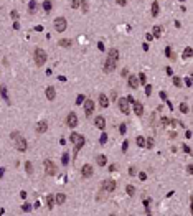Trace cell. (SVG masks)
Here are the masks:
<instances>
[{
    "instance_id": "1",
    "label": "cell",
    "mask_w": 193,
    "mask_h": 216,
    "mask_svg": "<svg viewBox=\"0 0 193 216\" xmlns=\"http://www.w3.org/2000/svg\"><path fill=\"white\" fill-rule=\"evenodd\" d=\"M12 139L15 140V147L18 152H25L27 150V140L22 137L18 132H12Z\"/></svg>"
},
{
    "instance_id": "2",
    "label": "cell",
    "mask_w": 193,
    "mask_h": 216,
    "mask_svg": "<svg viewBox=\"0 0 193 216\" xmlns=\"http://www.w3.org/2000/svg\"><path fill=\"white\" fill-rule=\"evenodd\" d=\"M45 61H46V53H45V50L36 48V50H35V63H36V66H43Z\"/></svg>"
},
{
    "instance_id": "3",
    "label": "cell",
    "mask_w": 193,
    "mask_h": 216,
    "mask_svg": "<svg viewBox=\"0 0 193 216\" xmlns=\"http://www.w3.org/2000/svg\"><path fill=\"white\" fill-rule=\"evenodd\" d=\"M71 142H73L78 149H81L83 145H84V137L81 135V134H76V132H73L71 134Z\"/></svg>"
},
{
    "instance_id": "4",
    "label": "cell",
    "mask_w": 193,
    "mask_h": 216,
    "mask_svg": "<svg viewBox=\"0 0 193 216\" xmlns=\"http://www.w3.org/2000/svg\"><path fill=\"white\" fill-rule=\"evenodd\" d=\"M45 172H46V175H56L58 168L51 160H45Z\"/></svg>"
},
{
    "instance_id": "5",
    "label": "cell",
    "mask_w": 193,
    "mask_h": 216,
    "mask_svg": "<svg viewBox=\"0 0 193 216\" xmlns=\"http://www.w3.org/2000/svg\"><path fill=\"white\" fill-rule=\"evenodd\" d=\"M66 26H68V23L63 17H58V18L54 20V28H56V32H65Z\"/></svg>"
},
{
    "instance_id": "6",
    "label": "cell",
    "mask_w": 193,
    "mask_h": 216,
    "mask_svg": "<svg viewBox=\"0 0 193 216\" xmlns=\"http://www.w3.org/2000/svg\"><path fill=\"white\" fill-rule=\"evenodd\" d=\"M102 190L109 191V193L114 191L116 190V182H114V180H104V182H102Z\"/></svg>"
},
{
    "instance_id": "7",
    "label": "cell",
    "mask_w": 193,
    "mask_h": 216,
    "mask_svg": "<svg viewBox=\"0 0 193 216\" xmlns=\"http://www.w3.org/2000/svg\"><path fill=\"white\" fill-rule=\"evenodd\" d=\"M94 111V102L91 99H84V112H86V116L89 117Z\"/></svg>"
},
{
    "instance_id": "8",
    "label": "cell",
    "mask_w": 193,
    "mask_h": 216,
    "mask_svg": "<svg viewBox=\"0 0 193 216\" xmlns=\"http://www.w3.org/2000/svg\"><path fill=\"white\" fill-rule=\"evenodd\" d=\"M66 124L69 125V127H76V125H78V116H76L74 112H69V114H68Z\"/></svg>"
},
{
    "instance_id": "9",
    "label": "cell",
    "mask_w": 193,
    "mask_h": 216,
    "mask_svg": "<svg viewBox=\"0 0 193 216\" xmlns=\"http://www.w3.org/2000/svg\"><path fill=\"white\" fill-rule=\"evenodd\" d=\"M116 63H117V61H116V59H112V58H109V56H107V59H106V63H104V71H112V69H116Z\"/></svg>"
},
{
    "instance_id": "10",
    "label": "cell",
    "mask_w": 193,
    "mask_h": 216,
    "mask_svg": "<svg viewBox=\"0 0 193 216\" xmlns=\"http://www.w3.org/2000/svg\"><path fill=\"white\" fill-rule=\"evenodd\" d=\"M81 172H83V177H93V167H91V165L89 164H86V165H83V168H81Z\"/></svg>"
},
{
    "instance_id": "11",
    "label": "cell",
    "mask_w": 193,
    "mask_h": 216,
    "mask_svg": "<svg viewBox=\"0 0 193 216\" xmlns=\"http://www.w3.org/2000/svg\"><path fill=\"white\" fill-rule=\"evenodd\" d=\"M119 107H120V111L124 112V114H129V101H127L126 98L119 99Z\"/></svg>"
},
{
    "instance_id": "12",
    "label": "cell",
    "mask_w": 193,
    "mask_h": 216,
    "mask_svg": "<svg viewBox=\"0 0 193 216\" xmlns=\"http://www.w3.org/2000/svg\"><path fill=\"white\" fill-rule=\"evenodd\" d=\"M94 122H96V127H99L101 131H104V127H106V120L102 116H98V117L94 119Z\"/></svg>"
},
{
    "instance_id": "13",
    "label": "cell",
    "mask_w": 193,
    "mask_h": 216,
    "mask_svg": "<svg viewBox=\"0 0 193 216\" xmlns=\"http://www.w3.org/2000/svg\"><path fill=\"white\" fill-rule=\"evenodd\" d=\"M46 129H48L46 120H40V122L36 124V132H40V134H43V132H46Z\"/></svg>"
},
{
    "instance_id": "14",
    "label": "cell",
    "mask_w": 193,
    "mask_h": 216,
    "mask_svg": "<svg viewBox=\"0 0 193 216\" xmlns=\"http://www.w3.org/2000/svg\"><path fill=\"white\" fill-rule=\"evenodd\" d=\"M134 111H135V114L137 116H142V112H144V107H142V102H139V101H134Z\"/></svg>"
},
{
    "instance_id": "15",
    "label": "cell",
    "mask_w": 193,
    "mask_h": 216,
    "mask_svg": "<svg viewBox=\"0 0 193 216\" xmlns=\"http://www.w3.org/2000/svg\"><path fill=\"white\" fill-rule=\"evenodd\" d=\"M129 86L135 89V87H139V78L137 76H129Z\"/></svg>"
},
{
    "instance_id": "16",
    "label": "cell",
    "mask_w": 193,
    "mask_h": 216,
    "mask_svg": "<svg viewBox=\"0 0 193 216\" xmlns=\"http://www.w3.org/2000/svg\"><path fill=\"white\" fill-rule=\"evenodd\" d=\"M54 96H56V92H54V87L53 86H50V87H46V98L50 99V101H53Z\"/></svg>"
},
{
    "instance_id": "17",
    "label": "cell",
    "mask_w": 193,
    "mask_h": 216,
    "mask_svg": "<svg viewBox=\"0 0 193 216\" xmlns=\"http://www.w3.org/2000/svg\"><path fill=\"white\" fill-rule=\"evenodd\" d=\"M28 10H30V13H36V10H38V3H36V0H30Z\"/></svg>"
},
{
    "instance_id": "18",
    "label": "cell",
    "mask_w": 193,
    "mask_h": 216,
    "mask_svg": "<svg viewBox=\"0 0 193 216\" xmlns=\"http://www.w3.org/2000/svg\"><path fill=\"white\" fill-rule=\"evenodd\" d=\"M96 162H98V165H101V167H104V165L107 164V157H106V155H98V158H96Z\"/></svg>"
},
{
    "instance_id": "19",
    "label": "cell",
    "mask_w": 193,
    "mask_h": 216,
    "mask_svg": "<svg viewBox=\"0 0 193 216\" xmlns=\"http://www.w3.org/2000/svg\"><path fill=\"white\" fill-rule=\"evenodd\" d=\"M99 104L102 106V107H107V106H109V99H107V96L101 94L99 96Z\"/></svg>"
},
{
    "instance_id": "20",
    "label": "cell",
    "mask_w": 193,
    "mask_h": 216,
    "mask_svg": "<svg viewBox=\"0 0 193 216\" xmlns=\"http://www.w3.org/2000/svg\"><path fill=\"white\" fill-rule=\"evenodd\" d=\"M54 201H56V203H58V205H63V203H65V201H66V196H65L63 193H58V195L54 196Z\"/></svg>"
},
{
    "instance_id": "21",
    "label": "cell",
    "mask_w": 193,
    "mask_h": 216,
    "mask_svg": "<svg viewBox=\"0 0 193 216\" xmlns=\"http://www.w3.org/2000/svg\"><path fill=\"white\" fill-rule=\"evenodd\" d=\"M53 205H54V196H53V195H48V196H46V206H48V210H51V208H53Z\"/></svg>"
},
{
    "instance_id": "22",
    "label": "cell",
    "mask_w": 193,
    "mask_h": 216,
    "mask_svg": "<svg viewBox=\"0 0 193 216\" xmlns=\"http://www.w3.org/2000/svg\"><path fill=\"white\" fill-rule=\"evenodd\" d=\"M152 36H155V38H160V36H162V26H153Z\"/></svg>"
},
{
    "instance_id": "23",
    "label": "cell",
    "mask_w": 193,
    "mask_h": 216,
    "mask_svg": "<svg viewBox=\"0 0 193 216\" xmlns=\"http://www.w3.org/2000/svg\"><path fill=\"white\" fill-rule=\"evenodd\" d=\"M159 10H160V7H159V2L155 0V2H153V3H152V15H153V17H157V15H159Z\"/></svg>"
},
{
    "instance_id": "24",
    "label": "cell",
    "mask_w": 193,
    "mask_h": 216,
    "mask_svg": "<svg viewBox=\"0 0 193 216\" xmlns=\"http://www.w3.org/2000/svg\"><path fill=\"white\" fill-rule=\"evenodd\" d=\"M109 58H112V59H116V61H117V59H119V51H117V50H109Z\"/></svg>"
},
{
    "instance_id": "25",
    "label": "cell",
    "mask_w": 193,
    "mask_h": 216,
    "mask_svg": "<svg viewBox=\"0 0 193 216\" xmlns=\"http://www.w3.org/2000/svg\"><path fill=\"white\" fill-rule=\"evenodd\" d=\"M60 46H65V48H68V46H71V40L69 38H65V40H60V43H58Z\"/></svg>"
},
{
    "instance_id": "26",
    "label": "cell",
    "mask_w": 193,
    "mask_h": 216,
    "mask_svg": "<svg viewBox=\"0 0 193 216\" xmlns=\"http://www.w3.org/2000/svg\"><path fill=\"white\" fill-rule=\"evenodd\" d=\"M135 142H137V145H139V147H145V139L142 137V135H139V137L135 139Z\"/></svg>"
},
{
    "instance_id": "27",
    "label": "cell",
    "mask_w": 193,
    "mask_h": 216,
    "mask_svg": "<svg viewBox=\"0 0 193 216\" xmlns=\"http://www.w3.org/2000/svg\"><path fill=\"white\" fill-rule=\"evenodd\" d=\"M81 5H83V13L89 12V5H87V0H81Z\"/></svg>"
},
{
    "instance_id": "28",
    "label": "cell",
    "mask_w": 193,
    "mask_h": 216,
    "mask_svg": "<svg viewBox=\"0 0 193 216\" xmlns=\"http://www.w3.org/2000/svg\"><path fill=\"white\" fill-rule=\"evenodd\" d=\"M126 191H127V195H129V196H132L134 193H135V188H134L132 185H127V188H126Z\"/></svg>"
},
{
    "instance_id": "29",
    "label": "cell",
    "mask_w": 193,
    "mask_h": 216,
    "mask_svg": "<svg viewBox=\"0 0 193 216\" xmlns=\"http://www.w3.org/2000/svg\"><path fill=\"white\" fill-rule=\"evenodd\" d=\"M25 168H27V173H28V175H32V173H33V165L30 164V162H27V164H25Z\"/></svg>"
},
{
    "instance_id": "30",
    "label": "cell",
    "mask_w": 193,
    "mask_h": 216,
    "mask_svg": "<svg viewBox=\"0 0 193 216\" xmlns=\"http://www.w3.org/2000/svg\"><path fill=\"white\" fill-rule=\"evenodd\" d=\"M43 8H45V12H50V10H51V3H50V0H45V2H43Z\"/></svg>"
},
{
    "instance_id": "31",
    "label": "cell",
    "mask_w": 193,
    "mask_h": 216,
    "mask_svg": "<svg viewBox=\"0 0 193 216\" xmlns=\"http://www.w3.org/2000/svg\"><path fill=\"white\" fill-rule=\"evenodd\" d=\"M192 55H193V53H192V48H190V46H188V48H185V51H183V56H185V58H190Z\"/></svg>"
},
{
    "instance_id": "32",
    "label": "cell",
    "mask_w": 193,
    "mask_h": 216,
    "mask_svg": "<svg viewBox=\"0 0 193 216\" xmlns=\"http://www.w3.org/2000/svg\"><path fill=\"white\" fill-rule=\"evenodd\" d=\"M137 78H139V83H142V84H145L147 83V79H145V74H144V73H140L139 76H137Z\"/></svg>"
},
{
    "instance_id": "33",
    "label": "cell",
    "mask_w": 193,
    "mask_h": 216,
    "mask_svg": "<svg viewBox=\"0 0 193 216\" xmlns=\"http://www.w3.org/2000/svg\"><path fill=\"white\" fill-rule=\"evenodd\" d=\"M145 147H149V149H152V147H153V139L152 137L145 140Z\"/></svg>"
},
{
    "instance_id": "34",
    "label": "cell",
    "mask_w": 193,
    "mask_h": 216,
    "mask_svg": "<svg viewBox=\"0 0 193 216\" xmlns=\"http://www.w3.org/2000/svg\"><path fill=\"white\" fill-rule=\"evenodd\" d=\"M61 160H63V165H68V162H69V155H68V153H63V158H61Z\"/></svg>"
},
{
    "instance_id": "35",
    "label": "cell",
    "mask_w": 193,
    "mask_h": 216,
    "mask_svg": "<svg viewBox=\"0 0 193 216\" xmlns=\"http://www.w3.org/2000/svg\"><path fill=\"white\" fill-rule=\"evenodd\" d=\"M99 142H101V144H102V145H104V144H106V142H107V135H106V134H102V135H101V137H99Z\"/></svg>"
},
{
    "instance_id": "36",
    "label": "cell",
    "mask_w": 193,
    "mask_h": 216,
    "mask_svg": "<svg viewBox=\"0 0 193 216\" xmlns=\"http://www.w3.org/2000/svg\"><path fill=\"white\" fill-rule=\"evenodd\" d=\"M173 84L177 86V87H180V86H182V81H180V78H177V76H175V78H173Z\"/></svg>"
},
{
    "instance_id": "37",
    "label": "cell",
    "mask_w": 193,
    "mask_h": 216,
    "mask_svg": "<svg viewBox=\"0 0 193 216\" xmlns=\"http://www.w3.org/2000/svg\"><path fill=\"white\" fill-rule=\"evenodd\" d=\"M165 55H167V56H170V58H173V55H172V48H170V46H167V48H165Z\"/></svg>"
},
{
    "instance_id": "38",
    "label": "cell",
    "mask_w": 193,
    "mask_h": 216,
    "mask_svg": "<svg viewBox=\"0 0 193 216\" xmlns=\"http://www.w3.org/2000/svg\"><path fill=\"white\" fill-rule=\"evenodd\" d=\"M79 3H81V0H73V2H71V7H73V8H78Z\"/></svg>"
},
{
    "instance_id": "39",
    "label": "cell",
    "mask_w": 193,
    "mask_h": 216,
    "mask_svg": "<svg viewBox=\"0 0 193 216\" xmlns=\"http://www.w3.org/2000/svg\"><path fill=\"white\" fill-rule=\"evenodd\" d=\"M180 111H182V112H188V106L182 102V104H180Z\"/></svg>"
},
{
    "instance_id": "40",
    "label": "cell",
    "mask_w": 193,
    "mask_h": 216,
    "mask_svg": "<svg viewBox=\"0 0 193 216\" xmlns=\"http://www.w3.org/2000/svg\"><path fill=\"white\" fill-rule=\"evenodd\" d=\"M119 131H120V134H126V131H127L126 124H120V125H119Z\"/></svg>"
},
{
    "instance_id": "41",
    "label": "cell",
    "mask_w": 193,
    "mask_h": 216,
    "mask_svg": "<svg viewBox=\"0 0 193 216\" xmlns=\"http://www.w3.org/2000/svg\"><path fill=\"white\" fill-rule=\"evenodd\" d=\"M145 94H147V96H150V94H152V86H145Z\"/></svg>"
},
{
    "instance_id": "42",
    "label": "cell",
    "mask_w": 193,
    "mask_h": 216,
    "mask_svg": "<svg viewBox=\"0 0 193 216\" xmlns=\"http://www.w3.org/2000/svg\"><path fill=\"white\" fill-rule=\"evenodd\" d=\"M84 102V96H78V99H76V104H83Z\"/></svg>"
},
{
    "instance_id": "43",
    "label": "cell",
    "mask_w": 193,
    "mask_h": 216,
    "mask_svg": "<svg viewBox=\"0 0 193 216\" xmlns=\"http://www.w3.org/2000/svg\"><path fill=\"white\" fill-rule=\"evenodd\" d=\"M12 18H13V20L18 18V12H17V10H13V12H12Z\"/></svg>"
},
{
    "instance_id": "44",
    "label": "cell",
    "mask_w": 193,
    "mask_h": 216,
    "mask_svg": "<svg viewBox=\"0 0 193 216\" xmlns=\"http://www.w3.org/2000/svg\"><path fill=\"white\" fill-rule=\"evenodd\" d=\"M127 145H129V140H126V142L122 144V152H126V150H127Z\"/></svg>"
},
{
    "instance_id": "45",
    "label": "cell",
    "mask_w": 193,
    "mask_h": 216,
    "mask_svg": "<svg viewBox=\"0 0 193 216\" xmlns=\"http://www.w3.org/2000/svg\"><path fill=\"white\" fill-rule=\"evenodd\" d=\"M30 208H32V206H30L28 203H25V205H23V211H30Z\"/></svg>"
},
{
    "instance_id": "46",
    "label": "cell",
    "mask_w": 193,
    "mask_h": 216,
    "mask_svg": "<svg viewBox=\"0 0 193 216\" xmlns=\"http://www.w3.org/2000/svg\"><path fill=\"white\" fill-rule=\"evenodd\" d=\"M186 86L192 87V78H186Z\"/></svg>"
},
{
    "instance_id": "47",
    "label": "cell",
    "mask_w": 193,
    "mask_h": 216,
    "mask_svg": "<svg viewBox=\"0 0 193 216\" xmlns=\"http://www.w3.org/2000/svg\"><path fill=\"white\" fill-rule=\"evenodd\" d=\"M145 38L149 40V41H150V40H153V36H152V33H147L145 35Z\"/></svg>"
},
{
    "instance_id": "48",
    "label": "cell",
    "mask_w": 193,
    "mask_h": 216,
    "mask_svg": "<svg viewBox=\"0 0 193 216\" xmlns=\"http://www.w3.org/2000/svg\"><path fill=\"white\" fill-rule=\"evenodd\" d=\"M186 172H188L190 175H192V173H193V167H192V165H188V168H186Z\"/></svg>"
},
{
    "instance_id": "49",
    "label": "cell",
    "mask_w": 193,
    "mask_h": 216,
    "mask_svg": "<svg viewBox=\"0 0 193 216\" xmlns=\"http://www.w3.org/2000/svg\"><path fill=\"white\" fill-rule=\"evenodd\" d=\"M139 178H140V180H142V182H144V180H145V178H147V175H145V173H140V175H139Z\"/></svg>"
},
{
    "instance_id": "50",
    "label": "cell",
    "mask_w": 193,
    "mask_h": 216,
    "mask_svg": "<svg viewBox=\"0 0 193 216\" xmlns=\"http://www.w3.org/2000/svg\"><path fill=\"white\" fill-rule=\"evenodd\" d=\"M160 98H162V99H167V94H165V91H160Z\"/></svg>"
},
{
    "instance_id": "51",
    "label": "cell",
    "mask_w": 193,
    "mask_h": 216,
    "mask_svg": "<svg viewBox=\"0 0 193 216\" xmlns=\"http://www.w3.org/2000/svg\"><path fill=\"white\" fill-rule=\"evenodd\" d=\"M13 28H15V30H18V28H20V25H18V22H15V23H13Z\"/></svg>"
},
{
    "instance_id": "52",
    "label": "cell",
    "mask_w": 193,
    "mask_h": 216,
    "mask_svg": "<svg viewBox=\"0 0 193 216\" xmlns=\"http://www.w3.org/2000/svg\"><path fill=\"white\" fill-rule=\"evenodd\" d=\"M111 98H112V99H114V101H116V98H117V92L114 91V92H112V94H111Z\"/></svg>"
},
{
    "instance_id": "53",
    "label": "cell",
    "mask_w": 193,
    "mask_h": 216,
    "mask_svg": "<svg viewBox=\"0 0 193 216\" xmlns=\"http://www.w3.org/2000/svg\"><path fill=\"white\" fill-rule=\"evenodd\" d=\"M183 150H185L186 153H190V147H188V145H185V147H183Z\"/></svg>"
},
{
    "instance_id": "54",
    "label": "cell",
    "mask_w": 193,
    "mask_h": 216,
    "mask_svg": "<svg viewBox=\"0 0 193 216\" xmlns=\"http://www.w3.org/2000/svg\"><path fill=\"white\" fill-rule=\"evenodd\" d=\"M98 48H99V50H104V45H102V43L99 41V43H98Z\"/></svg>"
},
{
    "instance_id": "55",
    "label": "cell",
    "mask_w": 193,
    "mask_h": 216,
    "mask_svg": "<svg viewBox=\"0 0 193 216\" xmlns=\"http://www.w3.org/2000/svg\"><path fill=\"white\" fill-rule=\"evenodd\" d=\"M129 173H130V175H135V168H134V167H132V168L129 170Z\"/></svg>"
},
{
    "instance_id": "56",
    "label": "cell",
    "mask_w": 193,
    "mask_h": 216,
    "mask_svg": "<svg viewBox=\"0 0 193 216\" xmlns=\"http://www.w3.org/2000/svg\"><path fill=\"white\" fill-rule=\"evenodd\" d=\"M117 3L119 5H126V0H117Z\"/></svg>"
},
{
    "instance_id": "57",
    "label": "cell",
    "mask_w": 193,
    "mask_h": 216,
    "mask_svg": "<svg viewBox=\"0 0 193 216\" xmlns=\"http://www.w3.org/2000/svg\"><path fill=\"white\" fill-rule=\"evenodd\" d=\"M3 172H5V168H0V177H3Z\"/></svg>"
}]
</instances>
